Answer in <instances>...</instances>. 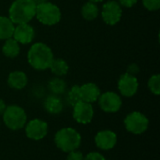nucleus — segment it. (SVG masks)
<instances>
[{
    "instance_id": "26",
    "label": "nucleus",
    "mask_w": 160,
    "mask_h": 160,
    "mask_svg": "<svg viewBox=\"0 0 160 160\" xmlns=\"http://www.w3.org/2000/svg\"><path fill=\"white\" fill-rule=\"evenodd\" d=\"M83 160H107L103 155L98 152H91L84 157Z\"/></svg>"
},
{
    "instance_id": "18",
    "label": "nucleus",
    "mask_w": 160,
    "mask_h": 160,
    "mask_svg": "<svg viewBox=\"0 0 160 160\" xmlns=\"http://www.w3.org/2000/svg\"><path fill=\"white\" fill-rule=\"evenodd\" d=\"M2 52L4 55L9 58H14L20 53V45L14 38H8L3 45Z\"/></svg>"
},
{
    "instance_id": "3",
    "label": "nucleus",
    "mask_w": 160,
    "mask_h": 160,
    "mask_svg": "<svg viewBox=\"0 0 160 160\" xmlns=\"http://www.w3.org/2000/svg\"><path fill=\"white\" fill-rule=\"evenodd\" d=\"M54 142L58 149L65 153H69L80 147L82 137L76 129L72 128H64L56 132Z\"/></svg>"
},
{
    "instance_id": "9",
    "label": "nucleus",
    "mask_w": 160,
    "mask_h": 160,
    "mask_svg": "<svg viewBox=\"0 0 160 160\" xmlns=\"http://www.w3.org/2000/svg\"><path fill=\"white\" fill-rule=\"evenodd\" d=\"M48 134V124L40 119L31 120L25 127V135L33 141H40Z\"/></svg>"
},
{
    "instance_id": "17",
    "label": "nucleus",
    "mask_w": 160,
    "mask_h": 160,
    "mask_svg": "<svg viewBox=\"0 0 160 160\" xmlns=\"http://www.w3.org/2000/svg\"><path fill=\"white\" fill-rule=\"evenodd\" d=\"M15 25L8 17L0 16V39H8L12 38Z\"/></svg>"
},
{
    "instance_id": "16",
    "label": "nucleus",
    "mask_w": 160,
    "mask_h": 160,
    "mask_svg": "<svg viewBox=\"0 0 160 160\" xmlns=\"http://www.w3.org/2000/svg\"><path fill=\"white\" fill-rule=\"evenodd\" d=\"M64 105L56 95L49 96L44 101V109L51 114H59L63 111Z\"/></svg>"
},
{
    "instance_id": "23",
    "label": "nucleus",
    "mask_w": 160,
    "mask_h": 160,
    "mask_svg": "<svg viewBox=\"0 0 160 160\" xmlns=\"http://www.w3.org/2000/svg\"><path fill=\"white\" fill-rule=\"evenodd\" d=\"M148 87L150 89V91L156 95L158 96L160 94V76L159 74H156L153 75L152 77H150L149 81H148Z\"/></svg>"
},
{
    "instance_id": "30",
    "label": "nucleus",
    "mask_w": 160,
    "mask_h": 160,
    "mask_svg": "<svg viewBox=\"0 0 160 160\" xmlns=\"http://www.w3.org/2000/svg\"><path fill=\"white\" fill-rule=\"evenodd\" d=\"M90 2H93V3H98V2H102L104 0H89Z\"/></svg>"
},
{
    "instance_id": "12",
    "label": "nucleus",
    "mask_w": 160,
    "mask_h": 160,
    "mask_svg": "<svg viewBox=\"0 0 160 160\" xmlns=\"http://www.w3.org/2000/svg\"><path fill=\"white\" fill-rule=\"evenodd\" d=\"M96 145L103 151H108L112 149L117 142V135L109 129L101 130L97 133L95 137Z\"/></svg>"
},
{
    "instance_id": "2",
    "label": "nucleus",
    "mask_w": 160,
    "mask_h": 160,
    "mask_svg": "<svg viewBox=\"0 0 160 160\" xmlns=\"http://www.w3.org/2000/svg\"><path fill=\"white\" fill-rule=\"evenodd\" d=\"M36 8L33 0H15L8 9V18L14 24L28 23L36 15Z\"/></svg>"
},
{
    "instance_id": "25",
    "label": "nucleus",
    "mask_w": 160,
    "mask_h": 160,
    "mask_svg": "<svg viewBox=\"0 0 160 160\" xmlns=\"http://www.w3.org/2000/svg\"><path fill=\"white\" fill-rule=\"evenodd\" d=\"M84 159V156L83 154L79 151L78 149L77 150H74V151H71L68 153V157H67V159L66 160H83Z\"/></svg>"
},
{
    "instance_id": "28",
    "label": "nucleus",
    "mask_w": 160,
    "mask_h": 160,
    "mask_svg": "<svg viewBox=\"0 0 160 160\" xmlns=\"http://www.w3.org/2000/svg\"><path fill=\"white\" fill-rule=\"evenodd\" d=\"M138 71H139V67L136 66V65H131V66H129V68H128V73H129L131 75H134V73H136Z\"/></svg>"
},
{
    "instance_id": "13",
    "label": "nucleus",
    "mask_w": 160,
    "mask_h": 160,
    "mask_svg": "<svg viewBox=\"0 0 160 160\" xmlns=\"http://www.w3.org/2000/svg\"><path fill=\"white\" fill-rule=\"evenodd\" d=\"M12 37L19 44H29L35 38V30L29 23L17 24Z\"/></svg>"
},
{
    "instance_id": "21",
    "label": "nucleus",
    "mask_w": 160,
    "mask_h": 160,
    "mask_svg": "<svg viewBox=\"0 0 160 160\" xmlns=\"http://www.w3.org/2000/svg\"><path fill=\"white\" fill-rule=\"evenodd\" d=\"M48 87L53 95H60L65 92L67 84H66L65 81H63L62 79L53 78L49 82Z\"/></svg>"
},
{
    "instance_id": "14",
    "label": "nucleus",
    "mask_w": 160,
    "mask_h": 160,
    "mask_svg": "<svg viewBox=\"0 0 160 160\" xmlns=\"http://www.w3.org/2000/svg\"><path fill=\"white\" fill-rule=\"evenodd\" d=\"M80 94L82 101L93 103L98 99L100 96V90L97 84L93 82H88L80 86Z\"/></svg>"
},
{
    "instance_id": "20",
    "label": "nucleus",
    "mask_w": 160,
    "mask_h": 160,
    "mask_svg": "<svg viewBox=\"0 0 160 160\" xmlns=\"http://www.w3.org/2000/svg\"><path fill=\"white\" fill-rule=\"evenodd\" d=\"M98 12H99V9L98 6L96 5V3H93L90 1L85 3L82 8V15L83 19L87 21L95 20L98 16Z\"/></svg>"
},
{
    "instance_id": "11",
    "label": "nucleus",
    "mask_w": 160,
    "mask_h": 160,
    "mask_svg": "<svg viewBox=\"0 0 160 160\" xmlns=\"http://www.w3.org/2000/svg\"><path fill=\"white\" fill-rule=\"evenodd\" d=\"M118 89L122 96L127 98L133 97L139 89L138 79L128 72L123 74L118 81Z\"/></svg>"
},
{
    "instance_id": "4",
    "label": "nucleus",
    "mask_w": 160,
    "mask_h": 160,
    "mask_svg": "<svg viewBox=\"0 0 160 160\" xmlns=\"http://www.w3.org/2000/svg\"><path fill=\"white\" fill-rule=\"evenodd\" d=\"M35 16L42 24L54 25L61 20V10L52 3L41 2L37 4Z\"/></svg>"
},
{
    "instance_id": "6",
    "label": "nucleus",
    "mask_w": 160,
    "mask_h": 160,
    "mask_svg": "<svg viewBox=\"0 0 160 160\" xmlns=\"http://www.w3.org/2000/svg\"><path fill=\"white\" fill-rule=\"evenodd\" d=\"M124 124L128 132L140 135L147 130L149 127V120L143 113L140 112H133L126 116Z\"/></svg>"
},
{
    "instance_id": "15",
    "label": "nucleus",
    "mask_w": 160,
    "mask_h": 160,
    "mask_svg": "<svg viewBox=\"0 0 160 160\" xmlns=\"http://www.w3.org/2000/svg\"><path fill=\"white\" fill-rule=\"evenodd\" d=\"M27 76L24 72L16 70L12 71L8 74V84L10 88L15 90H22L27 84Z\"/></svg>"
},
{
    "instance_id": "29",
    "label": "nucleus",
    "mask_w": 160,
    "mask_h": 160,
    "mask_svg": "<svg viewBox=\"0 0 160 160\" xmlns=\"http://www.w3.org/2000/svg\"><path fill=\"white\" fill-rule=\"evenodd\" d=\"M6 108H7V106H6L5 101H4L3 99L0 98V115H3V113H4Z\"/></svg>"
},
{
    "instance_id": "5",
    "label": "nucleus",
    "mask_w": 160,
    "mask_h": 160,
    "mask_svg": "<svg viewBox=\"0 0 160 160\" xmlns=\"http://www.w3.org/2000/svg\"><path fill=\"white\" fill-rule=\"evenodd\" d=\"M27 116L25 111L18 105L7 106L3 113V121L10 130L22 129L26 124Z\"/></svg>"
},
{
    "instance_id": "27",
    "label": "nucleus",
    "mask_w": 160,
    "mask_h": 160,
    "mask_svg": "<svg viewBox=\"0 0 160 160\" xmlns=\"http://www.w3.org/2000/svg\"><path fill=\"white\" fill-rule=\"evenodd\" d=\"M137 2H138V0H119L120 5H122V6H124L126 8H131Z\"/></svg>"
},
{
    "instance_id": "8",
    "label": "nucleus",
    "mask_w": 160,
    "mask_h": 160,
    "mask_svg": "<svg viewBox=\"0 0 160 160\" xmlns=\"http://www.w3.org/2000/svg\"><path fill=\"white\" fill-rule=\"evenodd\" d=\"M98 100L100 109L110 113L118 112L122 106V99L120 96L112 91H108L103 94H100Z\"/></svg>"
},
{
    "instance_id": "10",
    "label": "nucleus",
    "mask_w": 160,
    "mask_h": 160,
    "mask_svg": "<svg viewBox=\"0 0 160 160\" xmlns=\"http://www.w3.org/2000/svg\"><path fill=\"white\" fill-rule=\"evenodd\" d=\"M94 117V109L91 103L80 101L73 106V118L79 124H89Z\"/></svg>"
},
{
    "instance_id": "19",
    "label": "nucleus",
    "mask_w": 160,
    "mask_h": 160,
    "mask_svg": "<svg viewBox=\"0 0 160 160\" xmlns=\"http://www.w3.org/2000/svg\"><path fill=\"white\" fill-rule=\"evenodd\" d=\"M49 68L52 70V72L58 77L61 76H65L68 72V65L67 64V62L63 59H54L52 61Z\"/></svg>"
},
{
    "instance_id": "22",
    "label": "nucleus",
    "mask_w": 160,
    "mask_h": 160,
    "mask_svg": "<svg viewBox=\"0 0 160 160\" xmlns=\"http://www.w3.org/2000/svg\"><path fill=\"white\" fill-rule=\"evenodd\" d=\"M68 103L71 106H74L78 102L82 101L81 94H80V85H73L69 90L68 97H67Z\"/></svg>"
},
{
    "instance_id": "7",
    "label": "nucleus",
    "mask_w": 160,
    "mask_h": 160,
    "mask_svg": "<svg viewBox=\"0 0 160 160\" xmlns=\"http://www.w3.org/2000/svg\"><path fill=\"white\" fill-rule=\"evenodd\" d=\"M101 16L105 23L108 25H115L120 22L122 17V8L120 4L114 0L108 1L102 8Z\"/></svg>"
},
{
    "instance_id": "24",
    "label": "nucleus",
    "mask_w": 160,
    "mask_h": 160,
    "mask_svg": "<svg viewBox=\"0 0 160 160\" xmlns=\"http://www.w3.org/2000/svg\"><path fill=\"white\" fill-rule=\"evenodd\" d=\"M144 8L150 11H155L159 9L160 0H142Z\"/></svg>"
},
{
    "instance_id": "31",
    "label": "nucleus",
    "mask_w": 160,
    "mask_h": 160,
    "mask_svg": "<svg viewBox=\"0 0 160 160\" xmlns=\"http://www.w3.org/2000/svg\"><path fill=\"white\" fill-rule=\"evenodd\" d=\"M33 1H35V2H36V3H37V1H38V0H33Z\"/></svg>"
},
{
    "instance_id": "1",
    "label": "nucleus",
    "mask_w": 160,
    "mask_h": 160,
    "mask_svg": "<svg viewBox=\"0 0 160 160\" xmlns=\"http://www.w3.org/2000/svg\"><path fill=\"white\" fill-rule=\"evenodd\" d=\"M27 59L29 65L37 70H45L49 68L53 60V53L51 48L42 42L35 43L28 51Z\"/></svg>"
}]
</instances>
